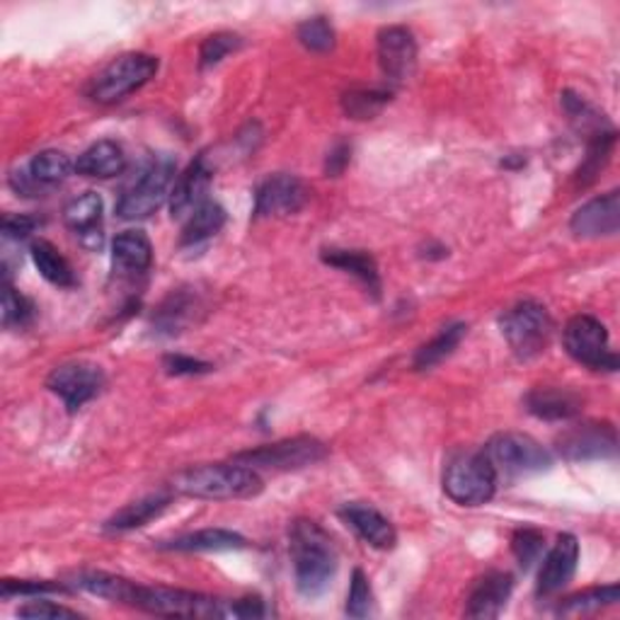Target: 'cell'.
<instances>
[{"label":"cell","mask_w":620,"mask_h":620,"mask_svg":"<svg viewBox=\"0 0 620 620\" xmlns=\"http://www.w3.org/2000/svg\"><path fill=\"white\" fill-rule=\"evenodd\" d=\"M170 498L168 494H150V498H144L139 502H131L105 523L107 531H131V529H141L146 526L148 521H154L156 516H160L165 509H168Z\"/></svg>","instance_id":"obj_27"},{"label":"cell","mask_w":620,"mask_h":620,"mask_svg":"<svg viewBox=\"0 0 620 620\" xmlns=\"http://www.w3.org/2000/svg\"><path fill=\"white\" fill-rule=\"evenodd\" d=\"M127 168V156L119 144L115 141H98L92 144L88 150H82V156L76 160V173L86 177H98V180H109L117 177Z\"/></svg>","instance_id":"obj_23"},{"label":"cell","mask_w":620,"mask_h":620,"mask_svg":"<svg viewBox=\"0 0 620 620\" xmlns=\"http://www.w3.org/2000/svg\"><path fill=\"white\" fill-rule=\"evenodd\" d=\"M502 335L519 360H535L548 347L553 321L541 303L519 301L502 315Z\"/></svg>","instance_id":"obj_9"},{"label":"cell","mask_w":620,"mask_h":620,"mask_svg":"<svg viewBox=\"0 0 620 620\" xmlns=\"http://www.w3.org/2000/svg\"><path fill=\"white\" fill-rule=\"evenodd\" d=\"M63 224L71 228L80 238H100V224H102V199L95 191H86L76 199L66 204L63 209Z\"/></svg>","instance_id":"obj_25"},{"label":"cell","mask_w":620,"mask_h":620,"mask_svg":"<svg viewBox=\"0 0 620 620\" xmlns=\"http://www.w3.org/2000/svg\"><path fill=\"white\" fill-rule=\"evenodd\" d=\"M543 533L535 529H519L512 539V550L523 570H529L531 564L541 558L543 553Z\"/></svg>","instance_id":"obj_37"},{"label":"cell","mask_w":620,"mask_h":620,"mask_svg":"<svg viewBox=\"0 0 620 620\" xmlns=\"http://www.w3.org/2000/svg\"><path fill=\"white\" fill-rule=\"evenodd\" d=\"M482 453L488 456L498 480L504 482L545 473L550 471V465H553V459H550V453L539 444V441L516 432H504L492 436Z\"/></svg>","instance_id":"obj_4"},{"label":"cell","mask_w":620,"mask_h":620,"mask_svg":"<svg viewBox=\"0 0 620 620\" xmlns=\"http://www.w3.org/2000/svg\"><path fill=\"white\" fill-rule=\"evenodd\" d=\"M582 395L570 388H555V385H545V388H535L526 397V407L531 415L548 422H562L572 420L582 412Z\"/></svg>","instance_id":"obj_21"},{"label":"cell","mask_w":620,"mask_h":620,"mask_svg":"<svg viewBox=\"0 0 620 620\" xmlns=\"http://www.w3.org/2000/svg\"><path fill=\"white\" fill-rule=\"evenodd\" d=\"M620 226V197L618 191L587 201L582 209H577L570 228L577 238H606L616 236Z\"/></svg>","instance_id":"obj_15"},{"label":"cell","mask_w":620,"mask_h":620,"mask_svg":"<svg viewBox=\"0 0 620 620\" xmlns=\"http://www.w3.org/2000/svg\"><path fill=\"white\" fill-rule=\"evenodd\" d=\"M327 456V446L315 436H294L277 441V444L259 446L253 451H243L233 456V461L253 468V471H272V473H286V471H301L321 463Z\"/></svg>","instance_id":"obj_8"},{"label":"cell","mask_w":620,"mask_h":620,"mask_svg":"<svg viewBox=\"0 0 620 620\" xmlns=\"http://www.w3.org/2000/svg\"><path fill=\"white\" fill-rule=\"evenodd\" d=\"M378 63L391 82H405L417 66V41L407 27L393 24L378 32Z\"/></svg>","instance_id":"obj_13"},{"label":"cell","mask_w":620,"mask_h":620,"mask_svg":"<svg viewBox=\"0 0 620 620\" xmlns=\"http://www.w3.org/2000/svg\"><path fill=\"white\" fill-rule=\"evenodd\" d=\"M197 311H199V296L187 292V288H180V292H173L163 301L154 323L163 329V333L175 335V333H183V329L195 321Z\"/></svg>","instance_id":"obj_26"},{"label":"cell","mask_w":620,"mask_h":620,"mask_svg":"<svg viewBox=\"0 0 620 620\" xmlns=\"http://www.w3.org/2000/svg\"><path fill=\"white\" fill-rule=\"evenodd\" d=\"M57 591H66L63 584L57 582H20V580H6L3 582V599L10 597H37V594H57Z\"/></svg>","instance_id":"obj_39"},{"label":"cell","mask_w":620,"mask_h":620,"mask_svg":"<svg viewBox=\"0 0 620 620\" xmlns=\"http://www.w3.org/2000/svg\"><path fill=\"white\" fill-rule=\"evenodd\" d=\"M296 587L306 599H318L337 572V550L329 533L311 519H296L288 531Z\"/></svg>","instance_id":"obj_1"},{"label":"cell","mask_w":620,"mask_h":620,"mask_svg":"<svg viewBox=\"0 0 620 620\" xmlns=\"http://www.w3.org/2000/svg\"><path fill=\"white\" fill-rule=\"evenodd\" d=\"M32 259L41 277L51 282L53 286H63V288L76 286L73 267L68 265V259L51 243L47 240L32 243Z\"/></svg>","instance_id":"obj_29"},{"label":"cell","mask_w":620,"mask_h":620,"mask_svg":"<svg viewBox=\"0 0 620 620\" xmlns=\"http://www.w3.org/2000/svg\"><path fill=\"white\" fill-rule=\"evenodd\" d=\"M564 350L574 362L584 364L591 371H616L618 356L611 350L609 329L591 315H574V318L564 325L562 333Z\"/></svg>","instance_id":"obj_10"},{"label":"cell","mask_w":620,"mask_h":620,"mask_svg":"<svg viewBox=\"0 0 620 620\" xmlns=\"http://www.w3.org/2000/svg\"><path fill=\"white\" fill-rule=\"evenodd\" d=\"M158 59L150 53H121L109 61L102 71L90 80L88 98L98 105H117L131 92L144 88L158 73Z\"/></svg>","instance_id":"obj_3"},{"label":"cell","mask_w":620,"mask_h":620,"mask_svg":"<svg viewBox=\"0 0 620 620\" xmlns=\"http://www.w3.org/2000/svg\"><path fill=\"white\" fill-rule=\"evenodd\" d=\"M465 333H468V325H463V323L446 325L432 342H426L424 347H420V352L415 356V368L417 371H430L436 364L444 362L446 356H451L453 350L459 347L461 339L465 337Z\"/></svg>","instance_id":"obj_31"},{"label":"cell","mask_w":620,"mask_h":620,"mask_svg":"<svg viewBox=\"0 0 620 620\" xmlns=\"http://www.w3.org/2000/svg\"><path fill=\"white\" fill-rule=\"evenodd\" d=\"M267 606L259 599H240L228 603V618H262L267 616Z\"/></svg>","instance_id":"obj_44"},{"label":"cell","mask_w":620,"mask_h":620,"mask_svg":"<svg viewBox=\"0 0 620 620\" xmlns=\"http://www.w3.org/2000/svg\"><path fill=\"white\" fill-rule=\"evenodd\" d=\"M73 168L76 165L63 150H41V154L32 158L27 173H18L12 177V185H16V189L22 191V195H35L39 189L61 185Z\"/></svg>","instance_id":"obj_18"},{"label":"cell","mask_w":620,"mask_h":620,"mask_svg":"<svg viewBox=\"0 0 620 620\" xmlns=\"http://www.w3.org/2000/svg\"><path fill=\"white\" fill-rule=\"evenodd\" d=\"M352 158V146L347 141H337L327 154V163H325V173L327 177H337L344 173V168L350 165Z\"/></svg>","instance_id":"obj_43"},{"label":"cell","mask_w":620,"mask_h":620,"mask_svg":"<svg viewBox=\"0 0 620 620\" xmlns=\"http://www.w3.org/2000/svg\"><path fill=\"white\" fill-rule=\"evenodd\" d=\"M618 603V584H606V587H594L580 591V594L568 597L562 603L558 613L560 616H587V613H597L606 606Z\"/></svg>","instance_id":"obj_32"},{"label":"cell","mask_w":620,"mask_h":620,"mask_svg":"<svg viewBox=\"0 0 620 620\" xmlns=\"http://www.w3.org/2000/svg\"><path fill=\"white\" fill-rule=\"evenodd\" d=\"M558 451L568 461L611 459L618 451V436L609 422H582L570 426L558 439Z\"/></svg>","instance_id":"obj_12"},{"label":"cell","mask_w":620,"mask_h":620,"mask_svg":"<svg viewBox=\"0 0 620 620\" xmlns=\"http://www.w3.org/2000/svg\"><path fill=\"white\" fill-rule=\"evenodd\" d=\"M391 102L388 90H350L344 92L342 107L352 119H374L381 109Z\"/></svg>","instance_id":"obj_33"},{"label":"cell","mask_w":620,"mask_h":620,"mask_svg":"<svg viewBox=\"0 0 620 620\" xmlns=\"http://www.w3.org/2000/svg\"><path fill=\"white\" fill-rule=\"evenodd\" d=\"M308 189L294 175H272L259 185L255 195V214L259 218L292 216L303 209Z\"/></svg>","instance_id":"obj_14"},{"label":"cell","mask_w":620,"mask_h":620,"mask_svg":"<svg viewBox=\"0 0 620 620\" xmlns=\"http://www.w3.org/2000/svg\"><path fill=\"white\" fill-rule=\"evenodd\" d=\"M240 45H243V39L233 32H216L211 37H206L199 49V66L201 68L218 66L228 57V53L240 49Z\"/></svg>","instance_id":"obj_35"},{"label":"cell","mask_w":620,"mask_h":620,"mask_svg":"<svg viewBox=\"0 0 620 620\" xmlns=\"http://www.w3.org/2000/svg\"><path fill=\"white\" fill-rule=\"evenodd\" d=\"M47 388L61 397L68 412H76L105 388V374L98 364L68 362L51 371Z\"/></svg>","instance_id":"obj_11"},{"label":"cell","mask_w":620,"mask_h":620,"mask_svg":"<svg viewBox=\"0 0 620 620\" xmlns=\"http://www.w3.org/2000/svg\"><path fill=\"white\" fill-rule=\"evenodd\" d=\"M173 490L197 500H250L262 492V478L236 461L209 463L177 473Z\"/></svg>","instance_id":"obj_2"},{"label":"cell","mask_w":620,"mask_h":620,"mask_svg":"<svg viewBox=\"0 0 620 620\" xmlns=\"http://www.w3.org/2000/svg\"><path fill=\"white\" fill-rule=\"evenodd\" d=\"M498 482L500 480L482 451L456 453L444 471V492L449 500L461 506L488 504L498 492Z\"/></svg>","instance_id":"obj_5"},{"label":"cell","mask_w":620,"mask_h":620,"mask_svg":"<svg viewBox=\"0 0 620 620\" xmlns=\"http://www.w3.org/2000/svg\"><path fill=\"white\" fill-rule=\"evenodd\" d=\"M298 41L308 51L325 53L335 47V30L333 24L327 22V18H308L298 24Z\"/></svg>","instance_id":"obj_34"},{"label":"cell","mask_w":620,"mask_h":620,"mask_svg":"<svg viewBox=\"0 0 620 620\" xmlns=\"http://www.w3.org/2000/svg\"><path fill=\"white\" fill-rule=\"evenodd\" d=\"M129 606L146 613L170 618H228V601H218L195 591L173 587L134 584Z\"/></svg>","instance_id":"obj_6"},{"label":"cell","mask_w":620,"mask_h":620,"mask_svg":"<svg viewBox=\"0 0 620 620\" xmlns=\"http://www.w3.org/2000/svg\"><path fill=\"white\" fill-rule=\"evenodd\" d=\"M577 562H580V543H577L572 533H562L543 560L539 574V594L553 597L560 589L568 587L577 572Z\"/></svg>","instance_id":"obj_16"},{"label":"cell","mask_w":620,"mask_h":620,"mask_svg":"<svg viewBox=\"0 0 620 620\" xmlns=\"http://www.w3.org/2000/svg\"><path fill=\"white\" fill-rule=\"evenodd\" d=\"M112 265L121 277H139L154 265V245L141 230H124L112 243Z\"/></svg>","instance_id":"obj_22"},{"label":"cell","mask_w":620,"mask_h":620,"mask_svg":"<svg viewBox=\"0 0 620 620\" xmlns=\"http://www.w3.org/2000/svg\"><path fill=\"white\" fill-rule=\"evenodd\" d=\"M20 618H35V620H47V618H80L76 611L71 609H63V606H57L51 601H32L22 606L18 611Z\"/></svg>","instance_id":"obj_41"},{"label":"cell","mask_w":620,"mask_h":620,"mask_svg":"<svg viewBox=\"0 0 620 620\" xmlns=\"http://www.w3.org/2000/svg\"><path fill=\"white\" fill-rule=\"evenodd\" d=\"M339 514L368 545H374L378 550L395 548L397 533L393 529V523L385 519L378 509L362 502H352V504H344Z\"/></svg>","instance_id":"obj_20"},{"label":"cell","mask_w":620,"mask_h":620,"mask_svg":"<svg viewBox=\"0 0 620 620\" xmlns=\"http://www.w3.org/2000/svg\"><path fill=\"white\" fill-rule=\"evenodd\" d=\"M371 603H374V594H371V584L362 570H354L350 597H347V616L352 618H366L371 613Z\"/></svg>","instance_id":"obj_38"},{"label":"cell","mask_w":620,"mask_h":620,"mask_svg":"<svg viewBox=\"0 0 620 620\" xmlns=\"http://www.w3.org/2000/svg\"><path fill=\"white\" fill-rule=\"evenodd\" d=\"M323 259L327 265H333L342 272L354 274L371 294L378 298L381 294V279H378V267L371 255L362 253V250H325Z\"/></svg>","instance_id":"obj_28"},{"label":"cell","mask_w":620,"mask_h":620,"mask_svg":"<svg viewBox=\"0 0 620 620\" xmlns=\"http://www.w3.org/2000/svg\"><path fill=\"white\" fill-rule=\"evenodd\" d=\"M514 589V577L509 572H488L471 591L468 599V618H498Z\"/></svg>","instance_id":"obj_19"},{"label":"cell","mask_w":620,"mask_h":620,"mask_svg":"<svg viewBox=\"0 0 620 620\" xmlns=\"http://www.w3.org/2000/svg\"><path fill=\"white\" fill-rule=\"evenodd\" d=\"M211 185V168L206 163V156H199L195 163H189V168L177 177L170 191V211L173 218H189L195 214L206 199V191Z\"/></svg>","instance_id":"obj_17"},{"label":"cell","mask_w":620,"mask_h":620,"mask_svg":"<svg viewBox=\"0 0 620 620\" xmlns=\"http://www.w3.org/2000/svg\"><path fill=\"white\" fill-rule=\"evenodd\" d=\"M163 366L173 376H199V374H209V371H211V364L191 360V356H183V354L165 356Z\"/></svg>","instance_id":"obj_40"},{"label":"cell","mask_w":620,"mask_h":620,"mask_svg":"<svg viewBox=\"0 0 620 620\" xmlns=\"http://www.w3.org/2000/svg\"><path fill=\"white\" fill-rule=\"evenodd\" d=\"M39 226V220L35 216H24V214H8L3 218V233L8 238H27L30 233H35V228Z\"/></svg>","instance_id":"obj_42"},{"label":"cell","mask_w":620,"mask_h":620,"mask_svg":"<svg viewBox=\"0 0 620 620\" xmlns=\"http://www.w3.org/2000/svg\"><path fill=\"white\" fill-rule=\"evenodd\" d=\"M226 224V211L224 206L216 201H204L199 209L187 218L183 228V245H199L204 240L214 238L216 233Z\"/></svg>","instance_id":"obj_30"},{"label":"cell","mask_w":620,"mask_h":620,"mask_svg":"<svg viewBox=\"0 0 620 620\" xmlns=\"http://www.w3.org/2000/svg\"><path fill=\"white\" fill-rule=\"evenodd\" d=\"M35 318L32 301L16 292L10 284L3 286V325L6 327H24Z\"/></svg>","instance_id":"obj_36"},{"label":"cell","mask_w":620,"mask_h":620,"mask_svg":"<svg viewBox=\"0 0 620 620\" xmlns=\"http://www.w3.org/2000/svg\"><path fill=\"white\" fill-rule=\"evenodd\" d=\"M245 545L247 541L240 533H233L226 529H204L180 535V539H173L163 543L160 548L177 550V553H218V550H240Z\"/></svg>","instance_id":"obj_24"},{"label":"cell","mask_w":620,"mask_h":620,"mask_svg":"<svg viewBox=\"0 0 620 620\" xmlns=\"http://www.w3.org/2000/svg\"><path fill=\"white\" fill-rule=\"evenodd\" d=\"M175 185V163L170 156H158L150 160L141 170L139 180H136L127 191H124L117 214L124 220H141L150 214H156L165 199L170 197Z\"/></svg>","instance_id":"obj_7"}]
</instances>
